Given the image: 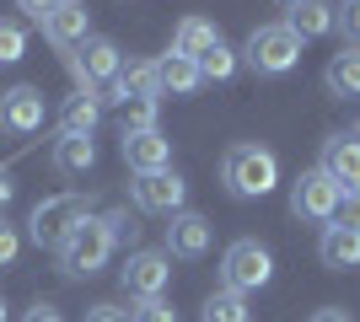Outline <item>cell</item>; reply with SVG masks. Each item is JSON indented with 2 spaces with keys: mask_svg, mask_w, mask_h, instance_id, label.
Segmentation results:
<instances>
[{
  "mask_svg": "<svg viewBox=\"0 0 360 322\" xmlns=\"http://www.w3.org/2000/svg\"><path fill=\"white\" fill-rule=\"evenodd\" d=\"M221 183L237 194V199H264V194H274V183H280V161H274V151H264V145H231V151L221 156Z\"/></svg>",
  "mask_w": 360,
  "mask_h": 322,
  "instance_id": "obj_1",
  "label": "cell"
},
{
  "mask_svg": "<svg viewBox=\"0 0 360 322\" xmlns=\"http://www.w3.org/2000/svg\"><path fill=\"white\" fill-rule=\"evenodd\" d=\"M242 60L253 65L258 76H285V70H296V60H301V38L285 27V22H264V27L248 32Z\"/></svg>",
  "mask_w": 360,
  "mask_h": 322,
  "instance_id": "obj_2",
  "label": "cell"
},
{
  "mask_svg": "<svg viewBox=\"0 0 360 322\" xmlns=\"http://www.w3.org/2000/svg\"><path fill=\"white\" fill-rule=\"evenodd\" d=\"M54 253H60V269L70 279H91L108 263V253H113V236H108L103 220H91V215H86V220H81V226H75Z\"/></svg>",
  "mask_w": 360,
  "mask_h": 322,
  "instance_id": "obj_3",
  "label": "cell"
},
{
  "mask_svg": "<svg viewBox=\"0 0 360 322\" xmlns=\"http://www.w3.org/2000/svg\"><path fill=\"white\" fill-rule=\"evenodd\" d=\"M221 279H226V290H237V295L264 290V285L274 279V258H269V247L253 242V236L231 242V247H226V258H221Z\"/></svg>",
  "mask_w": 360,
  "mask_h": 322,
  "instance_id": "obj_4",
  "label": "cell"
},
{
  "mask_svg": "<svg viewBox=\"0 0 360 322\" xmlns=\"http://www.w3.org/2000/svg\"><path fill=\"white\" fill-rule=\"evenodd\" d=\"M86 215H91L86 194H54V199H44L38 210H32V220H27V226H32V242H38V247H60L65 236L86 220Z\"/></svg>",
  "mask_w": 360,
  "mask_h": 322,
  "instance_id": "obj_5",
  "label": "cell"
},
{
  "mask_svg": "<svg viewBox=\"0 0 360 322\" xmlns=\"http://www.w3.org/2000/svg\"><path fill=\"white\" fill-rule=\"evenodd\" d=\"M339 199H345V188L333 183L323 167L301 172L296 183H290V215H296V220H317V226H333V215H339Z\"/></svg>",
  "mask_w": 360,
  "mask_h": 322,
  "instance_id": "obj_6",
  "label": "cell"
},
{
  "mask_svg": "<svg viewBox=\"0 0 360 322\" xmlns=\"http://www.w3.org/2000/svg\"><path fill=\"white\" fill-rule=\"evenodd\" d=\"M129 199L146 215H178L183 204H188V183H183L172 167L167 172H140L135 183H129Z\"/></svg>",
  "mask_w": 360,
  "mask_h": 322,
  "instance_id": "obj_7",
  "label": "cell"
},
{
  "mask_svg": "<svg viewBox=\"0 0 360 322\" xmlns=\"http://www.w3.org/2000/svg\"><path fill=\"white\" fill-rule=\"evenodd\" d=\"M167 279H172V258H167V253H129V258H124V269H119L124 295H135V301L162 295Z\"/></svg>",
  "mask_w": 360,
  "mask_h": 322,
  "instance_id": "obj_8",
  "label": "cell"
},
{
  "mask_svg": "<svg viewBox=\"0 0 360 322\" xmlns=\"http://www.w3.org/2000/svg\"><path fill=\"white\" fill-rule=\"evenodd\" d=\"M119 65H124V54H119L113 38H86V43H75V54H70V76L81 81V92H91L97 81L119 76Z\"/></svg>",
  "mask_w": 360,
  "mask_h": 322,
  "instance_id": "obj_9",
  "label": "cell"
},
{
  "mask_svg": "<svg viewBox=\"0 0 360 322\" xmlns=\"http://www.w3.org/2000/svg\"><path fill=\"white\" fill-rule=\"evenodd\" d=\"M38 129H44V92L38 86L0 92V135H38Z\"/></svg>",
  "mask_w": 360,
  "mask_h": 322,
  "instance_id": "obj_10",
  "label": "cell"
},
{
  "mask_svg": "<svg viewBox=\"0 0 360 322\" xmlns=\"http://www.w3.org/2000/svg\"><path fill=\"white\" fill-rule=\"evenodd\" d=\"M119 140H124V145H119V151H124V167L135 172V177H140V172H167V167H172V140H167L162 129L119 135Z\"/></svg>",
  "mask_w": 360,
  "mask_h": 322,
  "instance_id": "obj_11",
  "label": "cell"
},
{
  "mask_svg": "<svg viewBox=\"0 0 360 322\" xmlns=\"http://www.w3.org/2000/svg\"><path fill=\"white\" fill-rule=\"evenodd\" d=\"M38 27H44V38H49L54 48H75V43H86L91 11H86V0H60V6L38 22Z\"/></svg>",
  "mask_w": 360,
  "mask_h": 322,
  "instance_id": "obj_12",
  "label": "cell"
},
{
  "mask_svg": "<svg viewBox=\"0 0 360 322\" xmlns=\"http://www.w3.org/2000/svg\"><path fill=\"white\" fill-rule=\"evenodd\" d=\"M210 220L194 210H178L172 215V226H167V258H205L210 253Z\"/></svg>",
  "mask_w": 360,
  "mask_h": 322,
  "instance_id": "obj_13",
  "label": "cell"
},
{
  "mask_svg": "<svg viewBox=\"0 0 360 322\" xmlns=\"http://www.w3.org/2000/svg\"><path fill=\"white\" fill-rule=\"evenodd\" d=\"M317 167L328 172V177L345 188V194H360V140H355V135L323 140V161H317Z\"/></svg>",
  "mask_w": 360,
  "mask_h": 322,
  "instance_id": "obj_14",
  "label": "cell"
},
{
  "mask_svg": "<svg viewBox=\"0 0 360 322\" xmlns=\"http://www.w3.org/2000/svg\"><path fill=\"white\" fill-rule=\"evenodd\" d=\"M285 27L296 32L301 43H312V38H328L333 27H339V6L333 0H296L285 16Z\"/></svg>",
  "mask_w": 360,
  "mask_h": 322,
  "instance_id": "obj_15",
  "label": "cell"
},
{
  "mask_svg": "<svg viewBox=\"0 0 360 322\" xmlns=\"http://www.w3.org/2000/svg\"><path fill=\"white\" fill-rule=\"evenodd\" d=\"M199 86H205V76H199V60H188V54H172V48L156 60V92L194 97Z\"/></svg>",
  "mask_w": 360,
  "mask_h": 322,
  "instance_id": "obj_16",
  "label": "cell"
},
{
  "mask_svg": "<svg viewBox=\"0 0 360 322\" xmlns=\"http://www.w3.org/2000/svg\"><path fill=\"white\" fill-rule=\"evenodd\" d=\"M97 167V140L91 135H60L54 140V172L60 177H81Z\"/></svg>",
  "mask_w": 360,
  "mask_h": 322,
  "instance_id": "obj_17",
  "label": "cell"
},
{
  "mask_svg": "<svg viewBox=\"0 0 360 322\" xmlns=\"http://www.w3.org/2000/svg\"><path fill=\"white\" fill-rule=\"evenodd\" d=\"M317 258L328 263V269H355V263H360V231H349V226H323Z\"/></svg>",
  "mask_w": 360,
  "mask_h": 322,
  "instance_id": "obj_18",
  "label": "cell"
},
{
  "mask_svg": "<svg viewBox=\"0 0 360 322\" xmlns=\"http://www.w3.org/2000/svg\"><path fill=\"white\" fill-rule=\"evenodd\" d=\"M323 81H328L333 97H360V43L339 48L328 60V70H323Z\"/></svg>",
  "mask_w": 360,
  "mask_h": 322,
  "instance_id": "obj_19",
  "label": "cell"
},
{
  "mask_svg": "<svg viewBox=\"0 0 360 322\" xmlns=\"http://www.w3.org/2000/svg\"><path fill=\"white\" fill-rule=\"evenodd\" d=\"M221 43V32H215V22H205V16H183L178 32H172V54H188V60H199L205 48Z\"/></svg>",
  "mask_w": 360,
  "mask_h": 322,
  "instance_id": "obj_20",
  "label": "cell"
},
{
  "mask_svg": "<svg viewBox=\"0 0 360 322\" xmlns=\"http://www.w3.org/2000/svg\"><path fill=\"white\" fill-rule=\"evenodd\" d=\"M97 123H103V107H97L91 92H75L70 102L60 107V135H91Z\"/></svg>",
  "mask_w": 360,
  "mask_h": 322,
  "instance_id": "obj_21",
  "label": "cell"
},
{
  "mask_svg": "<svg viewBox=\"0 0 360 322\" xmlns=\"http://www.w3.org/2000/svg\"><path fill=\"white\" fill-rule=\"evenodd\" d=\"M119 81H124V92H129V97H162V92H156V60H124Z\"/></svg>",
  "mask_w": 360,
  "mask_h": 322,
  "instance_id": "obj_22",
  "label": "cell"
},
{
  "mask_svg": "<svg viewBox=\"0 0 360 322\" xmlns=\"http://www.w3.org/2000/svg\"><path fill=\"white\" fill-rule=\"evenodd\" d=\"M119 129H124V135H146V129H156V97H129V102L119 107Z\"/></svg>",
  "mask_w": 360,
  "mask_h": 322,
  "instance_id": "obj_23",
  "label": "cell"
},
{
  "mask_svg": "<svg viewBox=\"0 0 360 322\" xmlns=\"http://www.w3.org/2000/svg\"><path fill=\"white\" fill-rule=\"evenodd\" d=\"M205 322H248V301H242L237 290H215L210 301H205Z\"/></svg>",
  "mask_w": 360,
  "mask_h": 322,
  "instance_id": "obj_24",
  "label": "cell"
},
{
  "mask_svg": "<svg viewBox=\"0 0 360 322\" xmlns=\"http://www.w3.org/2000/svg\"><path fill=\"white\" fill-rule=\"evenodd\" d=\"M199 76H205V81H231V76H237V54H231L226 43L205 48V54H199Z\"/></svg>",
  "mask_w": 360,
  "mask_h": 322,
  "instance_id": "obj_25",
  "label": "cell"
},
{
  "mask_svg": "<svg viewBox=\"0 0 360 322\" xmlns=\"http://www.w3.org/2000/svg\"><path fill=\"white\" fill-rule=\"evenodd\" d=\"M22 54H27V32L16 22H0V65H16Z\"/></svg>",
  "mask_w": 360,
  "mask_h": 322,
  "instance_id": "obj_26",
  "label": "cell"
},
{
  "mask_svg": "<svg viewBox=\"0 0 360 322\" xmlns=\"http://www.w3.org/2000/svg\"><path fill=\"white\" fill-rule=\"evenodd\" d=\"M129 322H178V311L167 307L162 295H150V301H140V307L129 311Z\"/></svg>",
  "mask_w": 360,
  "mask_h": 322,
  "instance_id": "obj_27",
  "label": "cell"
},
{
  "mask_svg": "<svg viewBox=\"0 0 360 322\" xmlns=\"http://www.w3.org/2000/svg\"><path fill=\"white\" fill-rule=\"evenodd\" d=\"M91 97H97V107H124V102H129V92H124L119 76H113V81H97V86H91Z\"/></svg>",
  "mask_w": 360,
  "mask_h": 322,
  "instance_id": "obj_28",
  "label": "cell"
},
{
  "mask_svg": "<svg viewBox=\"0 0 360 322\" xmlns=\"http://www.w3.org/2000/svg\"><path fill=\"white\" fill-rule=\"evenodd\" d=\"M16 258H22V231L0 220V269H11Z\"/></svg>",
  "mask_w": 360,
  "mask_h": 322,
  "instance_id": "obj_29",
  "label": "cell"
},
{
  "mask_svg": "<svg viewBox=\"0 0 360 322\" xmlns=\"http://www.w3.org/2000/svg\"><path fill=\"white\" fill-rule=\"evenodd\" d=\"M103 226H108V236H113V247H119V242H135V220H129V210L103 215Z\"/></svg>",
  "mask_w": 360,
  "mask_h": 322,
  "instance_id": "obj_30",
  "label": "cell"
},
{
  "mask_svg": "<svg viewBox=\"0 0 360 322\" xmlns=\"http://www.w3.org/2000/svg\"><path fill=\"white\" fill-rule=\"evenodd\" d=\"M339 27H345L349 43H360V0H345V6H339Z\"/></svg>",
  "mask_w": 360,
  "mask_h": 322,
  "instance_id": "obj_31",
  "label": "cell"
},
{
  "mask_svg": "<svg viewBox=\"0 0 360 322\" xmlns=\"http://www.w3.org/2000/svg\"><path fill=\"white\" fill-rule=\"evenodd\" d=\"M333 226L360 231V194H345V199H339V215H333Z\"/></svg>",
  "mask_w": 360,
  "mask_h": 322,
  "instance_id": "obj_32",
  "label": "cell"
},
{
  "mask_svg": "<svg viewBox=\"0 0 360 322\" xmlns=\"http://www.w3.org/2000/svg\"><path fill=\"white\" fill-rule=\"evenodd\" d=\"M22 322H65V311H60V307H49V301H38V307H32Z\"/></svg>",
  "mask_w": 360,
  "mask_h": 322,
  "instance_id": "obj_33",
  "label": "cell"
},
{
  "mask_svg": "<svg viewBox=\"0 0 360 322\" xmlns=\"http://www.w3.org/2000/svg\"><path fill=\"white\" fill-rule=\"evenodd\" d=\"M16 6H22V11H27L32 22H44V16L54 11V6H60V0H16Z\"/></svg>",
  "mask_w": 360,
  "mask_h": 322,
  "instance_id": "obj_34",
  "label": "cell"
},
{
  "mask_svg": "<svg viewBox=\"0 0 360 322\" xmlns=\"http://www.w3.org/2000/svg\"><path fill=\"white\" fill-rule=\"evenodd\" d=\"M86 322H129V311H119V307H91Z\"/></svg>",
  "mask_w": 360,
  "mask_h": 322,
  "instance_id": "obj_35",
  "label": "cell"
},
{
  "mask_svg": "<svg viewBox=\"0 0 360 322\" xmlns=\"http://www.w3.org/2000/svg\"><path fill=\"white\" fill-rule=\"evenodd\" d=\"M16 199V183H11V172L0 167V220H6V204Z\"/></svg>",
  "mask_w": 360,
  "mask_h": 322,
  "instance_id": "obj_36",
  "label": "cell"
},
{
  "mask_svg": "<svg viewBox=\"0 0 360 322\" xmlns=\"http://www.w3.org/2000/svg\"><path fill=\"white\" fill-rule=\"evenodd\" d=\"M312 322H349V317H345V311H339V307H323V311H317Z\"/></svg>",
  "mask_w": 360,
  "mask_h": 322,
  "instance_id": "obj_37",
  "label": "cell"
},
{
  "mask_svg": "<svg viewBox=\"0 0 360 322\" xmlns=\"http://www.w3.org/2000/svg\"><path fill=\"white\" fill-rule=\"evenodd\" d=\"M0 322H6V295H0Z\"/></svg>",
  "mask_w": 360,
  "mask_h": 322,
  "instance_id": "obj_38",
  "label": "cell"
},
{
  "mask_svg": "<svg viewBox=\"0 0 360 322\" xmlns=\"http://www.w3.org/2000/svg\"><path fill=\"white\" fill-rule=\"evenodd\" d=\"M280 6H296V0H280Z\"/></svg>",
  "mask_w": 360,
  "mask_h": 322,
  "instance_id": "obj_39",
  "label": "cell"
}]
</instances>
